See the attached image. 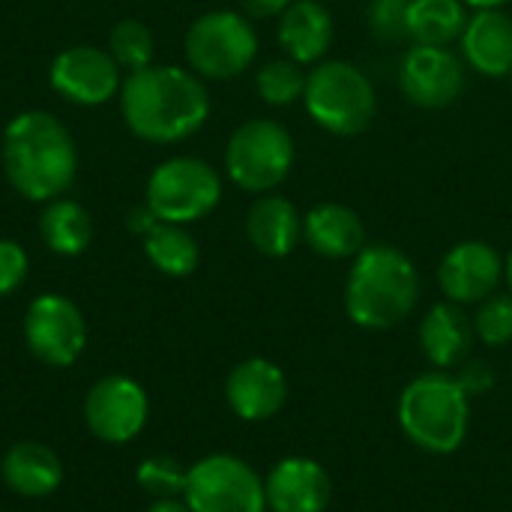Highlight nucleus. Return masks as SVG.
Segmentation results:
<instances>
[{"instance_id": "ddd939ff", "label": "nucleus", "mask_w": 512, "mask_h": 512, "mask_svg": "<svg viewBox=\"0 0 512 512\" xmlns=\"http://www.w3.org/2000/svg\"><path fill=\"white\" fill-rule=\"evenodd\" d=\"M111 51L75 45L54 57L51 63V87L75 105H105L117 87L120 72Z\"/></svg>"}, {"instance_id": "f3484780", "label": "nucleus", "mask_w": 512, "mask_h": 512, "mask_svg": "<svg viewBox=\"0 0 512 512\" xmlns=\"http://www.w3.org/2000/svg\"><path fill=\"white\" fill-rule=\"evenodd\" d=\"M474 339V318H468L465 306L459 303H435L420 321V348L426 360L441 372L462 366Z\"/></svg>"}, {"instance_id": "5701e85b", "label": "nucleus", "mask_w": 512, "mask_h": 512, "mask_svg": "<svg viewBox=\"0 0 512 512\" xmlns=\"http://www.w3.org/2000/svg\"><path fill=\"white\" fill-rule=\"evenodd\" d=\"M468 24L462 0H411L408 9V36L417 45H438L447 48L450 42L462 39Z\"/></svg>"}, {"instance_id": "39448f33", "label": "nucleus", "mask_w": 512, "mask_h": 512, "mask_svg": "<svg viewBox=\"0 0 512 512\" xmlns=\"http://www.w3.org/2000/svg\"><path fill=\"white\" fill-rule=\"evenodd\" d=\"M303 102L309 117L333 135H360L375 120V87L369 75L345 60H324L306 75Z\"/></svg>"}, {"instance_id": "412c9836", "label": "nucleus", "mask_w": 512, "mask_h": 512, "mask_svg": "<svg viewBox=\"0 0 512 512\" xmlns=\"http://www.w3.org/2000/svg\"><path fill=\"white\" fill-rule=\"evenodd\" d=\"M249 243L267 258H285L303 240V219L282 195H261L246 216Z\"/></svg>"}, {"instance_id": "f704fd0d", "label": "nucleus", "mask_w": 512, "mask_h": 512, "mask_svg": "<svg viewBox=\"0 0 512 512\" xmlns=\"http://www.w3.org/2000/svg\"><path fill=\"white\" fill-rule=\"evenodd\" d=\"M147 512H192L186 501H177V498H168V501H156Z\"/></svg>"}, {"instance_id": "20e7f679", "label": "nucleus", "mask_w": 512, "mask_h": 512, "mask_svg": "<svg viewBox=\"0 0 512 512\" xmlns=\"http://www.w3.org/2000/svg\"><path fill=\"white\" fill-rule=\"evenodd\" d=\"M471 399L453 375L435 369L417 375L399 396V426L411 444L432 456L456 453L468 438Z\"/></svg>"}, {"instance_id": "b1692460", "label": "nucleus", "mask_w": 512, "mask_h": 512, "mask_svg": "<svg viewBox=\"0 0 512 512\" xmlns=\"http://www.w3.org/2000/svg\"><path fill=\"white\" fill-rule=\"evenodd\" d=\"M39 231H42L45 246L57 255H81L93 240L90 213L81 204L66 201V198H54L45 207L39 219Z\"/></svg>"}, {"instance_id": "f257e3e1", "label": "nucleus", "mask_w": 512, "mask_h": 512, "mask_svg": "<svg viewBox=\"0 0 512 512\" xmlns=\"http://www.w3.org/2000/svg\"><path fill=\"white\" fill-rule=\"evenodd\" d=\"M120 105L129 129L150 144L183 141L195 135L210 114L207 87L180 66H144L129 72Z\"/></svg>"}, {"instance_id": "c756f323", "label": "nucleus", "mask_w": 512, "mask_h": 512, "mask_svg": "<svg viewBox=\"0 0 512 512\" xmlns=\"http://www.w3.org/2000/svg\"><path fill=\"white\" fill-rule=\"evenodd\" d=\"M411 0H369L366 21L381 42H402L408 36Z\"/></svg>"}, {"instance_id": "7ed1b4c3", "label": "nucleus", "mask_w": 512, "mask_h": 512, "mask_svg": "<svg viewBox=\"0 0 512 512\" xmlns=\"http://www.w3.org/2000/svg\"><path fill=\"white\" fill-rule=\"evenodd\" d=\"M420 300L414 261L396 246H366L345 282V309L363 330H390L402 324Z\"/></svg>"}, {"instance_id": "393cba45", "label": "nucleus", "mask_w": 512, "mask_h": 512, "mask_svg": "<svg viewBox=\"0 0 512 512\" xmlns=\"http://www.w3.org/2000/svg\"><path fill=\"white\" fill-rule=\"evenodd\" d=\"M144 252L150 264L165 276H189L201 258L195 237L171 222H159L153 231L144 234Z\"/></svg>"}, {"instance_id": "4468645a", "label": "nucleus", "mask_w": 512, "mask_h": 512, "mask_svg": "<svg viewBox=\"0 0 512 512\" xmlns=\"http://www.w3.org/2000/svg\"><path fill=\"white\" fill-rule=\"evenodd\" d=\"M501 279H504V261L483 240L456 243L438 267V282L444 297L459 306L483 303L498 291Z\"/></svg>"}, {"instance_id": "6e6552de", "label": "nucleus", "mask_w": 512, "mask_h": 512, "mask_svg": "<svg viewBox=\"0 0 512 512\" xmlns=\"http://www.w3.org/2000/svg\"><path fill=\"white\" fill-rule=\"evenodd\" d=\"M258 54V36L255 27L228 9L207 12L195 18V24L186 33V57L189 66L204 78H237L252 66Z\"/></svg>"}, {"instance_id": "4c0bfd02", "label": "nucleus", "mask_w": 512, "mask_h": 512, "mask_svg": "<svg viewBox=\"0 0 512 512\" xmlns=\"http://www.w3.org/2000/svg\"><path fill=\"white\" fill-rule=\"evenodd\" d=\"M510 75H512V69H510Z\"/></svg>"}, {"instance_id": "72a5a7b5", "label": "nucleus", "mask_w": 512, "mask_h": 512, "mask_svg": "<svg viewBox=\"0 0 512 512\" xmlns=\"http://www.w3.org/2000/svg\"><path fill=\"white\" fill-rule=\"evenodd\" d=\"M129 231L132 234H147V231H153L156 225H159V219H156V213L144 204V207H135L132 213H129Z\"/></svg>"}, {"instance_id": "2f4dec72", "label": "nucleus", "mask_w": 512, "mask_h": 512, "mask_svg": "<svg viewBox=\"0 0 512 512\" xmlns=\"http://www.w3.org/2000/svg\"><path fill=\"white\" fill-rule=\"evenodd\" d=\"M453 378L465 390L468 399L483 396L486 390L495 387V369L489 363H483V360H465L462 366H456V375Z\"/></svg>"}, {"instance_id": "a878e982", "label": "nucleus", "mask_w": 512, "mask_h": 512, "mask_svg": "<svg viewBox=\"0 0 512 512\" xmlns=\"http://www.w3.org/2000/svg\"><path fill=\"white\" fill-rule=\"evenodd\" d=\"M255 87L261 93V99L267 105H291L297 99H303V90H306V75L300 72V63H294L291 57L288 60H270L261 66L258 78H255Z\"/></svg>"}, {"instance_id": "4be33fe9", "label": "nucleus", "mask_w": 512, "mask_h": 512, "mask_svg": "<svg viewBox=\"0 0 512 512\" xmlns=\"http://www.w3.org/2000/svg\"><path fill=\"white\" fill-rule=\"evenodd\" d=\"M3 483L24 498H48L63 483V465L57 453L39 441H21L3 456Z\"/></svg>"}, {"instance_id": "9b49d317", "label": "nucleus", "mask_w": 512, "mask_h": 512, "mask_svg": "<svg viewBox=\"0 0 512 512\" xmlns=\"http://www.w3.org/2000/svg\"><path fill=\"white\" fill-rule=\"evenodd\" d=\"M147 393L126 375L96 381L84 399V423L105 444H129L147 426Z\"/></svg>"}, {"instance_id": "7c9ffc66", "label": "nucleus", "mask_w": 512, "mask_h": 512, "mask_svg": "<svg viewBox=\"0 0 512 512\" xmlns=\"http://www.w3.org/2000/svg\"><path fill=\"white\" fill-rule=\"evenodd\" d=\"M27 276V255L15 240H0V297L12 294Z\"/></svg>"}, {"instance_id": "0eeeda50", "label": "nucleus", "mask_w": 512, "mask_h": 512, "mask_svg": "<svg viewBox=\"0 0 512 512\" xmlns=\"http://www.w3.org/2000/svg\"><path fill=\"white\" fill-rule=\"evenodd\" d=\"M222 198L219 174L195 156H177L162 162L147 180V207L159 222L186 225L216 210Z\"/></svg>"}, {"instance_id": "c85d7f7f", "label": "nucleus", "mask_w": 512, "mask_h": 512, "mask_svg": "<svg viewBox=\"0 0 512 512\" xmlns=\"http://www.w3.org/2000/svg\"><path fill=\"white\" fill-rule=\"evenodd\" d=\"M474 333L483 345L501 348L512 342V294H492L477 303Z\"/></svg>"}, {"instance_id": "aec40b11", "label": "nucleus", "mask_w": 512, "mask_h": 512, "mask_svg": "<svg viewBox=\"0 0 512 512\" xmlns=\"http://www.w3.org/2000/svg\"><path fill=\"white\" fill-rule=\"evenodd\" d=\"M333 15L318 0H291L279 18V45L294 63H318L333 45Z\"/></svg>"}, {"instance_id": "a211bd4d", "label": "nucleus", "mask_w": 512, "mask_h": 512, "mask_svg": "<svg viewBox=\"0 0 512 512\" xmlns=\"http://www.w3.org/2000/svg\"><path fill=\"white\" fill-rule=\"evenodd\" d=\"M462 51L474 72L504 78L512 69V18L504 9H477L462 30Z\"/></svg>"}, {"instance_id": "e433bc0d", "label": "nucleus", "mask_w": 512, "mask_h": 512, "mask_svg": "<svg viewBox=\"0 0 512 512\" xmlns=\"http://www.w3.org/2000/svg\"><path fill=\"white\" fill-rule=\"evenodd\" d=\"M504 276H507V282H510L512 288V252L507 255V261H504Z\"/></svg>"}, {"instance_id": "1a4fd4ad", "label": "nucleus", "mask_w": 512, "mask_h": 512, "mask_svg": "<svg viewBox=\"0 0 512 512\" xmlns=\"http://www.w3.org/2000/svg\"><path fill=\"white\" fill-rule=\"evenodd\" d=\"M183 501L192 512H267L264 480L237 456L216 453L189 468Z\"/></svg>"}, {"instance_id": "2eb2a0df", "label": "nucleus", "mask_w": 512, "mask_h": 512, "mask_svg": "<svg viewBox=\"0 0 512 512\" xmlns=\"http://www.w3.org/2000/svg\"><path fill=\"white\" fill-rule=\"evenodd\" d=\"M225 399L240 420L261 423L285 408L288 378L276 363L264 357H249L231 369L225 381Z\"/></svg>"}, {"instance_id": "cd10ccee", "label": "nucleus", "mask_w": 512, "mask_h": 512, "mask_svg": "<svg viewBox=\"0 0 512 512\" xmlns=\"http://www.w3.org/2000/svg\"><path fill=\"white\" fill-rule=\"evenodd\" d=\"M186 477H189V468H183L171 456H150L138 465V474H135L138 486L156 501L180 498L186 492Z\"/></svg>"}, {"instance_id": "423d86ee", "label": "nucleus", "mask_w": 512, "mask_h": 512, "mask_svg": "<svg viewBox=\"0 0 512 512\" xmlns=\"http://www.w3.org/2000/svg\"><path fill=\"white\" fill-rule=\"evenodd\" d=\"M294 156L297 150L291 132L276 120L255 117L234 129L225 150V168L240 189L261 195L276 189L291 174Z\"/></svg>"}, {"instance_id": "6ab92c4d", "label": "nucleus", "mask_w": 512, "mask_h": 512, "mask_svg": "<svg viewBox=\"0 0 512 512\" xmlns=\"http://www.w3.org/2000/svg\"><path fill=\"white\" fill-rule=\"evenodd\" d=\"M303 240L321 258H357L366 249V228L345 204H318L303 216Z\"/></svg>"}, {"instance_id": "f03ea898", "label": "nucleus", "mask_w": 512, "mask_h": 512, "mask_svg": "<svg viewBox=\"0 0 512 512\" xmlns=\"http://www.w3.org/2000/svg\"><path fill=\"white\" fill-rule=\"evenodd\" d=\"M3 171L12 189L30 201L60 198L78 171L69 129L45 111L12 117L3 132Z\"/></svg>"}, {"instance_id": "dca6fc26", "label": "nucleus", "mask_w": 512, "mask_h": 512, "mask_svg": "<svg viewBox=\"0 0 512 512\" xmlns=\"http://www.w3.org/2000/svg\"><path fill=\"white\" fill-rule=\"evenodd\" d=\"M267 510L273 512H324L333 498L330 474L321 462L306 456H288L273 465L264 480Z\"/></svg>"}, {"instance_id": "f8f14e48", "label": "nucleus", "mask_w": 512, "mask_h": 512, "mask_svg": "<svg viewBox=\"0 0 512 512\" xmlns=\"http://www.w3.org/2000/svg\"><path fill=\"white\" fill-rule=\"evenodd\" d=\"M399 87L420 108H447L465 90V66L450 48L414 45L402 57Z\"/></svg>"}, {"instance_id": "9d476101", "label": "nucleus", "mask_w": 512, "mask_h": 512, "mask_svg": "<svg viewBox=\"0 0 512 512\" xmlns=\"http://www.w3.org/2000/svg\"><path fill=\"white\" fill-rule=\"evenodd\" d=\"M24 342L30 354L48 366H72L87 345L81 309L63 294H42L27 306Z\"/></svg>"}, {"instance_id": "c9c22d12", "label": "nucleus", "mask_w": 512, "mask_h": 512, "mask_svg": "<svg viewBox=\"0 0 512 512\" xmlns=\"http://www.w3.org/2000/svg\"><path fill=\"white\" fill-rule=\"evenodd\" d=\"M465 6H474V9H501L507 0H462Z\"/></svg>"}, {"instance_id": "bb28decb", "label": "nucleus", "mask_w": 512, "mask_h": 512, "mask_svg": "<svg viewBox=\"0 0 512 512\" xmlns=\"http://www.w3.org/2000/svg\"><path fill=\"white\" fill-rule=\"evenodd\" d=\"M108 51L117 60V66H123L129 72L144 69L153 60V33L141 21L126 18V21L114 24L111 36H108Z\"/></svg>"}, {"instance_id": "473e14b6", "label": "nucleus", "mask_w": 512, "mask_h": 512, "mask_svg": "<svg viewBox=\"0 0 512 512\" xmlns=\"http://www.w3.org/2000/svg\"><path fill=\"white\" fill-rule=\"evenodd\" d=\"M291 0H243V9L252 15V18H273V15H282L288 9Z\"/></svg>"}]
</instances>
